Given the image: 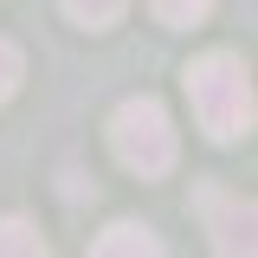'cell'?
<instances>
[{
	"mask_svg": "<svg viewBox=\"0 0 258 258\" xmlns=\"http://www.w3.org/2000/svg\"><path fill=\"white\" fill-rule=\"evenodd\" d=\"M123 7H129V0H64V13H71L78 26H91V32L116 26V20H123Z\"/></svg>",
	"mask_w": 258,
	"mask_h": 258,
	"instance_id": "cell-5",
	"label": "cell"
},
{
	"mask_svg": "<svg viewBox=\"0 0 258 258\" xmlns=\"http://www.w3.org/2000/svg\"><path fill=\"white\" fill-rule=\"evenodd\" d=\"M200 207H207V232L220 252H258V200H220L207 187Z\"/></svg>",
	"mask_w": 258,
	"mask_h": 258,
	"instance_id": "cell-3",
	"label": "cell"
},
{
	"mask_svg": "<svg viewBox=\"0 0 258 258\" xmlns=\"http://www.w3.org/2000/svg\"><path fill=\"white\" fill-rule=\"evenodd\" d=\"M110 149L123 161L129 174H142V181H155L174 168V123H168V110H161L155 97H129L123 110L110 116Z\"/></svg>",
	"mask_w": 258,
	"mask_h": 258,
	"instance_id": "cell-2",
	"label": "cell"
},
{
	"mask_svg": "<svg viewBox=\"0 0 258 258\" xmlns=\"http://www.w3.org/2000/svg\"><path fill=\"white\" fill-rule=\"evenodd\" d=\"M149 7H155L168 26H200V20L213 13V0H149Z\"/></svg>",
	"mask_w": 258,
	"mask_h": 258,
	"instance_id": "cell-7",
	"label": "cell"
},
{
	"mask_svg": "<svg viewBox=\"0 0 258 258\" xmlns=\"http://www.w3.org/2000/svg\"><path fill=\"white\" fill-rule=\"evenodd\" d=\"M91 252H97V258H155L161 239H155L142 220H116V226H103V232L91 239Z\"/></svg>",
	"mask_w": 258,
	"mask_h": 258,
	"instance_id": "cell-4",
	"label": "cell"
},
{
	"mask_svg": "<svg viewBox=\"0 0 258 258\" xmlns=\"http://www.w3.org/2000/svg\"><path fill=\"white\" fill-rule=\"evenodd\" d=\"M187 103L200 129L213 142H239L245 129L258 123V97H252V71L239 52H207V58L187 64Z\"/></svg>",
	"mask_w": 258,
	"mask_h": 258,
	"instance_id": "cell-1",
	"label": "cell"
},
{
	"mask_svg": "<svg viewBox=\"0 0 258 258\" xmlns=\"http://www.w3.org/2000/svg\"><path fill=\"white\" fill-rule=\"evenodd\" d=\"M20 78H26V58H20V45H13V39H0V103L20 91Z\"/></svg>",
	"mask_w": 258,
	"mask_h": 258,
	"instance_id": "cell-8",
	"label": "cell"
},
{
	"mask_svg": "<svg viewBox=\"0 0 258 258\" xmlns=\"http://www.w3.org/2000/svg\"><path fill=\"white\" fill-rule=\"evenodd\" d=\"M0 252H20V258H39L45 252V239L32 232L26 220H0Z\"/></svg>",
	"mask_w": 258,
	"mask_h": 258,
	"instance_id": "cell-6",
	"label": "cell"
}]
</instances>
